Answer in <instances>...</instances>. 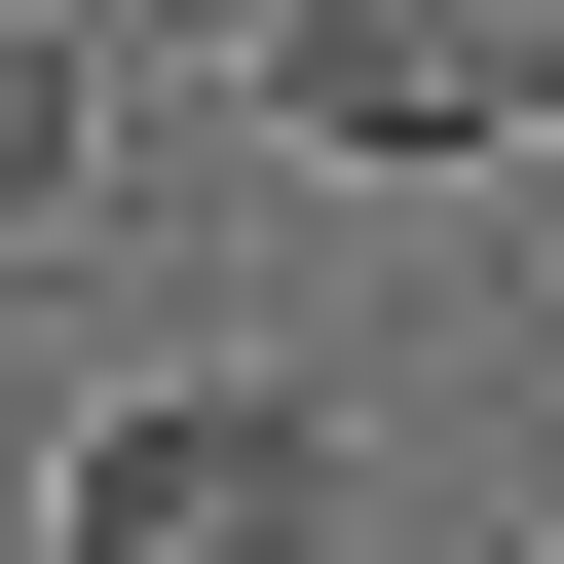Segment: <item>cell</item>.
Returning a JSON list of instances; mask_svg holds the SVG:
<instances>
[{
  "instance_id": "cell-1",
  "label": "cell",
  "mask_w": 564,
  "mask_h": 564,
  "mask_svg": "<svg viewBox=\"0 0 564 564\" xmlns=\"http://www.w3.org/2000/svg\"><path fill=\"white\" fill-rule=\"evenodd\" d=\"M39 564H339V414L302 377H151V414H76Z\"/></svg>"
},
{
  "instance_id": "cell-2",
  "label": "cell",
  "mask_w": 564,
  "mask_h": 564,
  "mask_svg": "<svg viewBox=\"0 0 564 564\" xmlns=\"http://www.w3.org/2000/svg\"><path fill=\"white\" fill-rule=\"evenodd\" d=\"M263 151H302V188H452V151H527V113H489V0H263Z\"/></svg>"
},
{
  "instance_id": "cell-3",
  "label": "cell",
  "mask_w": 564,
  "mask_h": 564,
  "mask_svg": "<svg viewBox=\"0 0 564 564\" xmlns=\"http://www.w3.org/2000/svg\"><path fill=\"white\" fill-rule=\"evenodd\" d=\"M76 151H113V0H0V263L76 226Z\"/></svg>"
},
{
  "instance_id": "cell-4",
  "label": "cell",
  "mask_w": 564,
  "mask_h": 564,
  "mask_svg": "<svg viewBox=\"0 0 564 564\" xmlns=\"http://www.w3.org/2000/svg\"><path fill=\"white\" fill-rule=\"evenodd\" d=\"M489 113H527V151H564V0H489Z\"/></svg>"
}]
</instances>
